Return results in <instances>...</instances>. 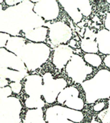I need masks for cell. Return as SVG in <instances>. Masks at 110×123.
Listing matches in <instances>:
<instances>
[{
  "label": "cell",
  "instance_id": "cell-1",
  "mask_svg": "<svg viewBox=\"0 0 110 123\" xmlns=\"http://www.w3.org/2000/svg\"><path fill=\"white\" fill-rule=\"evenodd\" d=\"M85 92L86 102L94 103L98 99L110 98V71L101 69L92 78L81 84Z\"/></svg>",
  "mask_w": 110,
  "mask_h": 123
},
{
  "label": "cell",
  "instance_id": "cell-2",
  "mask_svg": "<svg viewBox=\"0 0 110 123\" xmlns=\"http://www.w3.org/2000/svg\"><path fill=\"white\" fill-rule=\"evenodd\" d=\"M50 47L44 43L29 42L26 44L20 56L28 71H35L49 58Z\"/></svg>",
  "mask_w": 110,
  "mask_h": 123
},
{
  "label": "cell",
  "instance_id": "cell-3",
  "mask_svg": "<svg viewBox=\"0 0 110 123\" xmlns=\"http://www.w3.org/2000/svg\"><path fill=\"white\" fill-rule=\"evenodd\" d=\"M68 76L77 83H82L88 75L93 72V68L84 61L82 56L74 54L65 67Z\"/></svg>",
  "mask_w": 110,
  "mask_h": 123
},
{
  "label": "cell",
  "instance_id": "cell-4",
  "mask_svg": "<svg viewBox=\"0 0 110 123\" xmlns=\"http://www.w3.org/2000/svg\"><path fill=\"white\" fill-rule=\"evenodd\" d=\"M42 97L47 103H54L57 101L60 92L67 86V81L64 78H54L50 73H45L42 76Z\"/></svg>",
  "mask_w": 110,
  "mask_h": 123
},
{
  "label": "cell",
  "instance_id": "cell-5",
  "mask_svg": "<svg viewBox=\"0 0 110 123\" xmlns=\"http://www.w3.org/2000/svg\"><path fill=\"white\" fill-rule=\"evenodd\" d=\"M44 26L49 30L48 39L51 46L54 48L64 44L71 39L72 31L70 27L62 21L45 23Z\"/></svg>",
  "mask_w": 110,
  "mask_h": 123
},
{
  "label": "cell",
  "instance_id": "cell-6",
  "mask_svg": "<svg viewBox=\"0 0 110 123\" xmlns=\"http://www.w3.org/2000/svg\"><path fill=\"white\" fill-rule=\"evenodd\" d=\"M79 91L76 87L70 86L66 87L60 92L57 101L61 105L70 109L81 111L84 108V103L82 98H79Z\"/></svg>",
  "mask_w": 110,
  "mask_h": 123
},
{
  "label": "cell",
  "instance_id": "cell-7",
  "mask_svg": "<svg viewBox=\"0 0 110 123\" xmlns=\"http://www.w3.org/2000/svg\"><path fill=\"white\" fill-rule=\"evenodd\" d=\"M35 3L34 12L44 21L50 22L57 18L59 14V2L55 0H48L39 1Z\"/></svg>",
  "mask_w": 110,
  "mask_h": 123
},
{
  "label": "cell",
  "instance_id": "cell-8",
  "mask_svg": "<svg viewBox=\"0 0 110 123\" xmlns=\"http://www.w3.org/2000/svg\"><path fill=\"white\" fill-rule=\"evenodd\" d=\"M73 49L68 45L62 44L54 48L52 62L58 69H63L74 55Z\"/></svg>",
  "mask_w": 110,
  "mask_h": 123
},
{
  "label": "cell",
  "instance_id": "cell-9",
  "mask_svg": "<svg viewBox=\"0 0 110 123\" xmlns=\"http://www.w3.org/2000/svg\"><path fill=\"white\" fill-rule=\"evenodd\" d=\"M0 67L4 69L12 68L17 71H28L23 60L14 54L0 49Z\"/></svg>",
  "mask_w": 110,
  "mask_h": 123
},
{
  "label": "cell",
  "instance_id": "cell-10",
  "mask_svg": "<svg viewBox=\"0 0 110 123\" xmlns=\"http://www.w3.org/2000/svg\"><path fill=\"white\" fill-rule=\"evenodd\" d=\"M42 77L34 74L27 76L25 84V92L30 97L41 98L42 96Z\"/></svg>",
  "mask_w": 110,
  "mask_h": 123
},
{
  "label": "cell",
  "instance_id": "cell-11",
  "mask_svg": "<svg viewBox=\"0 0 110 123\" xmlns=\"http://www.w3.org/2000/svg\"><path fill=\"white\" fill-rule=\"evenodd\" d=\"M45 121L48 123H75L68 119L65 114V106L61 105L48 108L46 111Z\"/></svg>",
  "mask_w": 110,
  "mask_h": 123
},
{
  "label": "cell",
  "instance_id": "cell-12",
  "mask_svg": "<svg viewBox=\"0 0 110 123\" xmlns=\"http://www.w3.org/2000/svg\"><path fill=\"white\" fill-rule=\"evenodd\" d=\"M96 42L98 44V51L101 53L110 55V31L103 29L96 34Z\"/></svg>",
  "mask_w": 110,
  "mask_h": 123
},
{
  "label": "cell",
  "instance_id": "cell-13",
  "mask_svg": "<svg viewBox=\"0 0 110 123\" xmlns=\"http://www.w3.org/2000/svg\"><path fill=\"white\" fill-rule=\"evenodd\" d=\"M58 2L74 23H78L81 22L83 15L75 5V1H59Z\"/></svg>",
  "mask_w": 110,
  "mask_h": 123
},
{
  "label": "cell",
  "instance_id": "cell-14",
  "mask_svg": "<svg viewBox=\"0 0 110 123\" xmlns=\"http://www.w3.org/2000/svg\"><path fill=\"white\" fill-rule=\"evenodd\" d=\"M49 30L47 27L41 26L25 33V37L27 39L35 43H42L47 38Z\"/></svg>",
  "mask_w": 110,
  "mask_h": 123
},
{
  "label": "cell",
  "instance_id": "cell-15",
  "mask_svg": "<svg viewBox=\"0 0 110 123\" xmlns=\"http://www.w3.org/2000/svg\"><path fill=\"white\" fill-rule=\"evenodd\" d=\"M25 46L26 44L24 38L18 37H10L8 40L7 48L12 53H14L18 57H20Z\"/></svg>",
  "mask_w": 110,
  "mask_h": 123
},
{
  "label": "cell",
  "instance_id": "cell-16",
  "mask_svg": "<svg viewBox=\"0 0 110 123\" xmlns=\"http://www.w3.org/2000/svg\"><path fill=\"white\" fill-rule=\"evenodd\" d=\"M44 113L42 108L29 110L27 111L25 122L26 123H39L44 120Z\"/></svg>",
  "mask_w": 110,
  "mask_h": 123
},
{
  "label": "cell",
  "instance_id": "cell-17",
  "mask_svg": "<svg viewBox=\"0 0 110 123\" xmlns=\"http://www.w3.org/2000/svg\"><path fill=\"white\" fill-rule=\"evenodd\" d=\"M81 48L86 53H95L98 52V44L96 40L84 38L81 42Z\"/></svg>",
  "mask_w": 110,
  "mask_h": 123
},
{
  "label": "cell",
  "instance_id": "cell-18",
  "mask_svg": "<svg viewBox=\"0 0 110 123\" xmlns=\"http://www.w3.org/2000/svg\"><path fill=\"white\" fill-rule=\"evenodd\" d=\"M75 5L82 14L83 16L88 17L90 15L92 11V7L91 5L90 2L86 0H79V1H75Z\"/></svg>",
  "mask_w": 110,
  "mask_h": 123
},
{
  "label": "cell",
  "instance_id": "cell-19",
  "mask_svg": "<svg viewBox=\"0 0 110 123\" xmlns=\"http://www.w3.org/2000/svg\"><path fill=\"white\" fill-rule=\"evenodd\" d=\"M83 58L84 61L91 67H98L102 64V58L97 54L86 53Z\"/></svg>",
  "mask_w": 110,
  "mask_h": 123
},
{
  "label": "cell",
  "instance_id": "cell-20",
  "mask_svg": "<svg viewBox=\"0 0 110 123\" xmlns=\"http://www.w3.org/2000/svg\"><path fill=\"white\" fill-rule=\"evenodd\" d=\"M25 105L27 108L30 109L42 108L45 105V102L41 99V98L29 97L25 101Z\"/></svg>",
  "mask_w": 110,
  "mask_h": 123
},
{
  "label": "cell",
  "instance_id": "cell-21",
  "mask_svg": "<svg viewBox=\"0 0 110 123\" xmlns=\"http://www.w3.org/2000/svg\"><path fill=\"white\" fill-rule=\"evenodd\" d=\"M98 117L102 123H110V109L109 108L100 111Z\"/></svg>",
  "mask_w": 110,
  "mask_h": 123
},
{
  "label": "cell",
  "instance_id": "cell-22",
  "mask_svg": "<svg viewBox=\"0 0 110 123\" xmlns=\"http://www.w3.org/2000/svg\"><path fill=\"white\" fill-rule=\"evenodd\" d=\"M12 93L11 89L9 87L0 88V101L7 98Z\"/></svg>",
  "mask_w": 110,
  "mask_h": 123
},
{
  "label": "cell",
  "instance_id": "cell-23",
  "mask_svg": "<svg viewBox=\"0 0 110 123\" xmlns=\"http://www.w3.org/2000/svg\"><path fill=\"white\" fill-rule=\"evenodd\" d=\"M10 86L11 87L12 90L15 94H19L22 88V85L19 82H14L10 83Z\"/></svg>",
  "mask_w": 110,
  "mask_h": 123
},
{
  "label": "cell",
  "instance_id": "cell-24",
  "mask_svg": "<svg viewBox=\"0 0 110 123\" xmlns=\"http://www.w3.org/2000/svg\"><path fill=\"white\" fill-rule=\"evenodd\" d=\"M9 35L0 33V47H3L5 45L7 40L10 39Z\"/></svg>",
  "mask_w": 110,
  "mask_h": 123
},
{
  "label": "cell",
  "instance_id": "cell-25",
  "mask_svg": "<svg viewBox=\"0 0 110 123\" xmlns=\"http://www.w3.org/2000/svg\"><path fill=\"white\" fill-rule=\"evenodd\" d=\"M105 103L104 102H100V103H96L93 106V110L94 111H96V112H100L102 111V110H104V109L105 108Z\"/></svg>",
  "mask_w": 110,
  "mask_h": 123
},
{
  "label": "cell",
  "instance_id": "cell-26",
  "mask_svg": "<svg viewBox=\"0 0 110 123\" xmlns=\"http://www.w3.org/2000/svg\"><path fill=\"white\" fill-rule=\"evenodd\" d=\"M105 28L107 30L110 31V13H108L104 21Z\"/></svg>",
  "mask_w": 110,
  "mask_h": 123
},
{
  "label": "cell",
  "instance_id": "cell-27",
  "mask_svg": "<svg viewBox=\"0 0 110 123\" xmlns=\"http://www.w3.org/2000/svg\"><path fill=\"white\" fill-rule=\"evenodd\" d=\"M8 84V81L6 79L0 78V88H3V86H7Z\"/></svg>",
  "mask_w": 110,
  "mask_h": 123
},
{
  "label": "cell",
  "instance_id": "cell-28",
  "mask_svg": "<svg viewBox=\"0 0 110 123\" xmlns=\"http://www.w3.org/2000/svg\"><path fill=\"white\" fill-rule=\"evenodd\" d=\"M22 1H11V0H9V1H5V3L7 4L8 5H16L17 3H21Z\"/></svg>",
  "mask_w": 110,
  "mask_h": 123
},
{
  "label": "cell",
  "instance_id": "cell-29",
  "mask_svg": "<svg viewBox=\"0 0 110 123\" xmlns=\"http://www.w3.org/2000/svg\"><path fill=\"white\" fill-rule=\"evenodd\" d=\"M104 63L105 65L108 67H110V55H108L107 56L105 57L104 60Z\"/></svg>",
  "mask_w": 110,
  "mask_h": 123
},
{
  "label": "cell",
  "instance_id": "cell-30",
  "mask_svg": "<svg viewBox=\"0 0 110 123\" xmlns=\"http://www.w3.org/2000/svg\"><path fill=\"white\" fill-rule=\"evenodd\" d=\"M76 44H77V42H76V41H75V40H71V41H70V42H69V46H71V47H76L75 46V45H76Z\"/></svg>",
  "mask_w": 110,
  "mask_h": 123
},
{
  "label": "cell",
  "instance_id": "cell-31",
  "mask_svg": "<svg viewBox=\"0 0 110 123\" xmlns=\"http://www.w3.org/2000/svg\"><path fill=\"white\" fill-rule=\"evenodd\" d=\"M90 123H100V122H99V121H96V120H92V121L90 122Z\"/></svg>",
  "mask_w": 110,
  "mask_h": 123
},
{
  "label": "cell",
  "instance_id": "cell-32",
  "mask_svg": "<svg viewBox=\"0 0 110 123\" xmlns=\"http://www.w3.org/2000/svg\"><path fill=\"white\" fill-rule=\"evenodd\" d=\"M108 108L110 109V100H109V106H108Z\"/></svg>",
  "mask_w": 110,
  "mask_h": 123
},
{
  "label": "cell",
  "instance_id": "cell-33",
  "mask_svg": "<svg viewBox=\"0 0 110 123\" xmlns=\"http://www.w3.org/2000/svg\"><path fill=\"white\" fill-rule=\"evenodd\" d=\"M46 123V121H42V122H41V123Z\"/></svg>",
  "mask_w": 110,
  "mask_h": 123
},
{
  "label": "cell",
  "instance_id": "cell-34",
  "mask_svg": "<svg viewBox=\"0 0 110 123\" xmlns=\"http://www.w3.org/2000/svg\"></svg>",
  "mask_w": 110,
  "mask_h": 123
}]
</instances>
